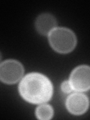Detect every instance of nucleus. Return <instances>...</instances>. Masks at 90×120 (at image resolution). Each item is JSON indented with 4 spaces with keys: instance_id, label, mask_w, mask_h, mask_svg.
I'll return each instance as SVG.
<instances>
[{
    "instance_id": "f257e3e1",
    "label": "nucleus",
    "mask_w": 90,
    "mask_h": 120,
    "mask_svg": "<svg viewBox=\"0 0 90 120\" xmlns=\"http://www.w3.org/2000/svg\"><path fill=\"white\" fill-rule=\"evenodd\" d=\"M20 93L23 98L33 104H42L50 99L52 86L48 78L38 73L29 74L20 84Z\"/></svg>"
},
{
    "instance_id": "f03ea898",
    "label": "nucleus",
    "mask_w": 90,
    "mask_h": 120,
    "mask_svg": "<svg viewBox=\"0 0 90 120\" xmlns=\"http://www.w3.org/2000/svg\"><path fill=\"white\" fill-rule=\"evenodd\" d=\"M50 45L56 51L67 53L74 50L77 39L71 30L65 28H56L49 35Z\"/></svg>"
},
{
    "instance_id": "7ed1b4c3",
    "label": "nucleus",
    "mask_w": 90,
    "mask_h": 120,
    "mask_svg": "<svg viewBox=\"0 0 90 120\" xmlns=\"http://www.w3.org/2000/svg\"><path fill=\"white\" fill-rule=\"evenodd\" d=\"M24 69L22 65L15 60H8L1 64L0 78L1 80L8 84H13L22 78Z\"/></svg>"
},
{
    "instance_id": "20e7f679",
    "label": "nucleus",
    "mask_w": 90,
    "mask_h": 120,
    "mask_svg": "<svg viewBox=\"0 0 90 120\" xmlns=\"http://www.w3.org/2000/svg\"><path fill=\"white\" fill-rule=\"evenodd\" d=\"M70 82L72 88L77 92H85L90 89V67L81 65L71 73Z\"/></svg>"
},
{
    "instance_id": "39448f33",
    "label": "nucleus",
    "mask_w": 90,
    "mask_h": 120,
    "mask_svg": "<svg viewBox=\"0 0 90 120\" xmlns=\"http://www.w3.org/2000/svg\"><path fill=\"white\" fill-rule=\"evenodd\" d=\"M89 99L86 95L80 93H74L70 95L66 101V106L71 113L81 115L87 110Z\"/></svg>"
},
{
    "instance_id": "423d86ee",
    "label": "nucleus",
    "mask_w": 90,
    "mask_h": 120,
    "mask_svg": "<svg viewBox=\"0 0 90 120\" xmlns=\"http://www.w3.org/2000/svg\"><path fill=\"white\" fill-rule=\"evenodd\" d=\"M56 21L53 16L49 14H44L38 17L35 26L37 30L44 35H50V33L56 29Z\"/></svg>"
},
{
    "instance_id": "0eeeda50",
    "label": "nucleus",
    "mask_w": 90,
    "mask_h": 120,
    "mask_svg": "<svg viewBox=\"0 0 90 120\" xmlns=\"http://www.w3.org/2000/svg\"><path fill=\"white\" fill-rule=\"evenodd\" d=\"M53 115L52 108L47 104L41 105L36 110V116L39 119H50Z\"/></svg>"
},
{
    "instance_id": "6e6552de",
    "label": "nucleus",
    "mask_w": 90,
    "mask_h": 120,
    "mask_svg": "<svg viewBox=\"0 0 90 120\" xmlns=\"http://www.w3.org/2000/svg\"><path fill=\"white\" fill-rule=\"evenodd\" d=\"M62 89L64 92H66V93H68V92H71V91L73 90V88L72 86L71 85V82L70 81H65L64 82L62 85Z\"/></svg>"
}]
</instances>
